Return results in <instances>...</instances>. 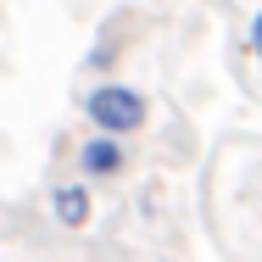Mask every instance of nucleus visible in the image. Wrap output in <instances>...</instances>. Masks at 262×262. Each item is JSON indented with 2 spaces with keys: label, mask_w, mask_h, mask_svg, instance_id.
Returning <instances> with one entry per match:
<instances>
[{
  "label": "nucleus",
  "mask_w": 262,
  "mask_h": 262,
  "mask_svg": "<svg viewBox=\"0 0 262 262\" xmlns=\"http://www.w3.org/2000/svg\"><path fill=\"white\" fill-rule=\"evenodd\" d=\"M84 123H90L95 134L128 140V134H140V128L151 123V101H145V90L106 78V84H95V90L84 95Z\"/></svg>",
  "instance_id": "f257e3e1"
},
{
  "label": "nucleus",
  "mask_w": 262,
  "mask_h": 262,
  "mask_svg": "<svg viewBox=\"0 0 262 262\" xmlns=\"http://www.w3.org/2000/svg\"><path fill=\"white\" fill-rule=\"evenodd\" d=\"M128 162H134V151H128V140H117V134H84L78 145H73V167H78V179L84 184H106V179H123L128 173Z\"/></svg>",
  "instance_id": "f03ea898"
},
{
  "label": "nucleus",
  "mask_w": 262,
  "mask_h": 262,
  "mask_svg": "<svg viewBox=\"0 0 262 262\" xmlns=\"http://www.w3.org/2000/svg\"><path fill=\"white\" fill-rule=\"evenodd\" d=\"M45 207H51V217L67 229V234H78V229H90V217H95V184H84V179H61V184H51Z\"/></svg>",
  "instance_id": "7ed1b4c3"
},
{
  "label": "nucleus",
  "mask_w": 262,
  "mask_h": 262,
  "mask_svg": "<svg viewBox=\"0 0 262 262\" xmlns=\"http://www.w3.org/2000/svg\"><path fill=\"white\" fill-rule=\"evenodd\" d=\"M246 45H251V56L262 61V11L251 17V23H246Z\"/></svg>",
  "instance_id": "20e7f679"
}]
</instances>
